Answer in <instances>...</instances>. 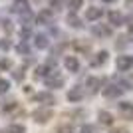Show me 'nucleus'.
<instances>
[{"mask_svg": "<svg viewBox=\"0 0 133 133\" xmlns=\"http://www.w3.org/2000/svg\"><path fill=\"white\" fill-rule=\"evenodd\" d=\"M32 115H34V119H36L38 123H46L48 119H52V109L50 107H38Z\"/></svg>", "mask_w": 133, "mask_h": 133, "instance_id": "obj_1", "label": "nucleus"}, {"mask_svg": "<svg viewBox=\"0 0 133 133\" xmlns=\"http://www.w3.org/2000/svg\"><path fill=\"white\" fill-rule=\"evenodd\" d=\"M64 83H66V79L62 78V76H58V72H52L46 78V88H62Z\"/></svg>", "mask_w": 133, "mask_h": 133, "instance_id": "obj_2", "label": "nucleus"}, {"mask_svg": "<svg viewBox=\"0 0 133 133\" xmlns=\"http://www.w3.org/2000/svg\"><path fill=\"white\" fill-rule=\"evenodd\" d=\"M131 66H133L131 56H119V58H117V70H119V72H129Z\"/></svg>", "mask_w": 133, "mask_h": 133, "instance_id": "obj_3", "label": "nucleus"}, {"mask_svg": "<svg viewBox=\"0 0 133 133\" xmlns=\"http://www.w3.org/2000/svg\"><path fill=\"white\" fill-rule=\"evenodd\" d=\"M64 66H66L68 72H72V74L79 72V60L76 58V56H66V60H64Z\"/></svg>", "mask_w": 133, "mask_h": 133, "instance_id": "obj_4", "label": "nucleus"}, {"mask_svg": "<svg viewBox=\"0 0 133 133\" xmlns=\"http://www.w3.org/2000/svg\"><path fill=\"white\" fill-rule=\"evenodd\" d=\"M107 20H109L111 26H121V24L125 22L123 14H121V12H117V10H109V12H107Z\"/></svg>", "mask_w": 133, "mask_h": 133, "instance_id": "obj_5", "label": "nucleus"}, {"mask_svg": "<svg viewBox=\"0 0 133 133\" xmlns=\"http://www.w3.org/2000/svg\"><path fill=\"white\" fill-rule=\"evenodd\" d=\"M107 52L105 50H101V52H97V54H95V58H91V60H89V66L91 68H99V66H103V64H105L107 62Z\"/></svg>", "mask_w": 133, "mask_h": 133, "instance_id": "obj_6", "label": "nucleus"}, {"mask_svg": "<svg viewBox=\"0 0 133 133\" xmlns=\"http://www.w3.org/2000/svg\"><path fill=\"white\" fill-rule=\"evenodd\" d=\"M101 16H103V10L97 8V6H89L88 12H85V18H88L89 22H95V20H99Z\"/></svg>", "mask_w": 133, "mask_h": 133, "instance_id": "obj_7", "label": "nucleus"}, {"mask_svg": "<svg viewBox=\"0 0 133 133\" xmlns=\"http://www.w3.org/2000/svg\"><path fill=\"white\" fill-rule=\"evenodd\" d=\"M119 113H121L125 119H133V103L121 101V103H119Z\"/></svg>", "mask_w": 133, "mask_h": 133, "instance_id": "obj_8", "label": "nucleus"}, {"mask_svg": "<svg viewBox=\"0 0 133 133\" xmlns=\"http://www.w3.org/2000/svg\"><path fill=\"white\" fill-rule=\"evenodd\" d=\"M34 46L40 48V50H46V48L50 46V40H48L46 34H36V36H34Z\"/></svg>", "mask_w": 133, "mask_h": 133, "instance_id": "obj_9", "label": "nucleus"}, {"mask_svg": "<svg viewBox=\"0 0 133 133\" xmlns=\"http://www.w3.org/2000/svg\"><path fill=\"white\" fill-rule=\"evenodd\" d=\"M36 20H38L40 24H52V22H54V12L46 8V10H42V12L38 14V18H36Z\"/></svg>", "mask_w": 133, "mask_h": 133, "instance_id": "obj_10", "label": "nucleus"}, {"mask_svg": "<svg viewBox=\"0 0 133 133\" xmlns=\"http://www.w3.org/2000/svg\"><path fill=\"white\" fill-rule=\"evenodd\" d=\"M12 10L18 12V14H22V12H28V10H30V4H28V0H14Z\"/></svg>", "mask_w": 133, "mask_h": 133, "instance_id": "obj_11", "label": "nucleus"}, {"mask_svg": "<svg viewBox=\"0 0 133 133\" xmlns=\"http://www.w3.org/2000/svg\"><path fill=\"white\" fill-rule=\"evenodd\" d=\"M50 66H48V64H42V66H38L36 68V74H34V78L36 79H40V78H48V76H50Z\"/></svg>", "mask_w": 133, "mask_h": 133, "instance_id": "obj_12", "label": "nucleus"}, {"mask_svg": "<svg viewBox=\"0 0 133 133\" xmlns=\"http://www.w3.org/2000/svg\"><path fill=\"white\" fill-rule=\"evenodd\" d=\"M121 91H123V89L119 88V85H107V88L103 89V95L111 99V97H117V95L121 94Z\"/></svg>", "mask_w": 133, "mask_h": 133, "instance_id": "obj_13", "label": "nucleus"}, {"mask_svg": "<svg viewBox=\"0 0 133 133\" xmlns=\"http://www.w3.org/2000/svg\"><path fill=\"white\" fill-rule=\"evenodd\" d=\"M66 22H68V26H72V28H83L82 20H79V18L76 16V12H72V14H68Z\"/></svg>", "mask_w": 133, "mask_h": 133, "instance_id": "obj_14", "label": "nucleus"}, {"mask_svg": "<svg viewBox=\"0 0 133 133\" xmlns=\"http://www.w3.org/2000/svg\"><path fill=\"white\" fill-rule=\"evenodd\" d=\"M82 97H83L82 88H74V89H70V91H68V99H70V101H79Z\"/></svg>", "mask_w": 133, "mask_h": 133, "instance_id": "obj_15", "label": "nucleus"}, {"mask_svg": "<svg viewBox=\"0 0 133 133\" xmlns=\"http://www.w3.org/2000/svg\"><path fill=\"white\" fill-rule=\"evenodd\" d=\"M38 99L42 101V103H44V105H52V103H54V95L50 94V91H42V94L38 95Z\"/></svg>", "mask_w": 133, "mask_h": 133, "instance_id": "obj_16", "label": "nucleus"}, {"mask_svg": "<svg viewBox=\"0 0 133 133\" xmlns=\"http://www.w3.org/2000/svg\"><path fill=\"white\" fill-rule=\"evenodd\" d=\"M99 123L101 125H111L113 123V115L109 111H99Z\"/></svg>", "mask_w": 133, "mask_h": 133, "instance_id": "obj_17", "label": "nucleus"}, {"mask_svg": "<svg viewBox=\"0 0 133 133\" xmlns=\"http://www.w3.org/2000/svg\"><path fill=\"white\" fill-rule=\"evenodd\" d=\"M91 32H94V36H111V28H107V26H103V28L94 26Z\"/></svg>", "mask_w": 133, "mask_h": 133, "instance_id": "obj_18", "label": "nucleus"}, {"mask_svg": "<svg viewBox=\"0 0 133 133\" xmlns=\"http://www.w3.org/2000/svg\"><path fill=\"white\" fill-rule=\"evenodd\" d=\"M82 6H83V0H68V8L72 12H78Z\"/></svg>", "mask_w": 133, "mask_h": 133, "instance_id": "obj_19", "label": "nucleus"}, {"mask_svg": "<svg viewBox=\"0 0 133 133\" xmlns=\"http://www.w3.org/2000/svg\"><path fill=\"white\" fill-rule=\"evenodd\" d=\"M99 79L97 78H89L88 79V88H89V91H91V94H94V91H97V89H99Z\"/></svg>", "mask_w": 133, "mask_h": 133, "instance_id": "obj_20", "label": "nucleus"}, {"mask_svg": "<svg viewBox=\"0 0 133 133\" xmlns=\"http://www.w3.org/2000/svg\"><path fill=\"white\" fill-rule=\"evenodd\" d=\"M6 131L8 133H26V127H24V125H18V123H12Z\"/></svg>", "mask_w": 133, "mask_h": 133, "instance_id": "obj_21", "label": "nucleus"}, {"mask_svg": "<svg viewBox=\"0 0 133 133\" xmlns=\"http://www.w3.org/2000/svg\"><path fill=\"white\" fill-rule=\"evenodd\" d=\"M16 50H18V54H22V56H28V54H30V46H28L26 42H20V44L16 46Z\"/></svg>", "mask_w": 133, "mask_h": 133, "instance_id": "obj_22", "label": "nucleus"}, {"mask_svg": "<svg viewBox=\"0 0 133 133\" xmlns=\"http://www.w3.org/2000/svg\"><path fill=\"white\" fill-rule=\"evenodd\" d=\"M64 6V0H50V8L52 10H60Z\"/></svg>", "mask_w": 133, "mask_h": 133, "instance_id": "obj_23", "label": "nucleus"}, {"mask_svg": "<svg viewBox=\"0 0 133 133\" xmlns=\"http://www.w3.org/2000/svg\"><path fill=\"white\" fill-rule=\"evenodd\" d=\"M8 88H10V82L8 79H0V94H6Z\"/></svg>", "mask_w": 133, "mask_h": 133, "instance_id": "obj_24", "label": "nucleus"}, {"mask_svg": "<svg viewBox=\"0 0 133 133\" xmlns=\"http://www.w3.org/2000/svg\"><path fill=\"white\" fill-rule=\"evenodd\" d=\"M76 50H79V52H89V44H83V42H76Z\"/></svg>", "mask_w": 133, "mask_h": 133, "instance_id": "obj_25", "label": "nucleus"}, {"mask_svg": "<svg viewBox=\"0 0 133 133\" xmlns=\"http://www.w3.org/2000/svg\"><path fill=\"white\" fill-rule=\"evenodd\" d=\"M58 133H74V127L72 125H60V127H58Z\"/></svg>", "mask_w": 133, "mask_h": 133, "instance_id": "obj_26", "label": "nucleus"}, {"mask_svg": "<svg viewBox=\"0 0 133 133\" xmlns=\"http://www.w3.org/2000/svg\"><path fill=\"white\" fill-rule=\"evenodd\" d=\"M20 36H22V42H26V38H30V26H24Z\"/></svg>", "mask_w": 133, "mask_h": 133, "instance_id": "obj_27", "label": "nucleus"}, {"mask_svg": "<svg viewBox=\"0 0 133 133\" xmlns=\"http://www.w3.org/2000/svg\"><path fill=\"white\" fill-rule=\"evenodd\" d=\"M0 68H2V70H8V68H12V62L10 60H0Z\"/></svg>", "mask_w": 133, "mask_h": 133, "instance_id": "obj_28", "label": "nucleus"}, {"mask_svg": "<svg viewBox=\"0 0 133 133\" xmlns=\"http://www.w3.org/2000/svg\"><path fill=\"white\" fill-rule=\"evenodd\" d=\"M2 28H4L6 32H12V22L10 20H2Z\"/></svg>", "mask_w": 133, "mask_h": 133, "instance_id": "obj_29", "label": "nucleus"}, {"mask_svg": "<svg viewBox=\"0 0 133 133\" xmlns=\"http://www.w3.org/2000/svg\"><path fill=\"white\" fill-rule=\"evenodd\" d=\"M0 48H2V50H8V48H10V42H8V38H2V40H0Z\"/></svg>", "mask_w": 133, "mask_h": 133, "instance_id": "obj_30", "label": "nucleus"}, {"mask_svg": "<svg viewBox=\"0 0 133 133\" xmlns=\"http://www.w3.org/2000/svg\"><path fill=\"white\" fill-rule=\"evenodd\" d=\"M79 133H94V127H91V125H82Z\"/></svg>", "mask_w": 133, "mask_h": 133, "instance_id": "obj_31", "label": "nucleus"}, {"mask_svg": "<svg viewBox=\"0 0 133 133\" xmlns=\"http://www.w3.org/2000/svg\"><path fill=\"white\" fill-rule=\"evenodd\" d=\"M24 70H16V72H14V78H16V79H22V76H24Z\"/></svg>", "mask_w": 133, "mask_h": 133, "instance_id": "obj_32", "label": "nucleus"}, {"mask_svg": "<svg viewBox=\"0 0 133 133\" xmlns=\"http://www.w3.org/2000/svg\"><path fill=\"white\" fill-rule=\"evenodd\" d=\"M125 8L133 12V0H125Z\"/></svg>", "mask_w": 133, "mask_h": 133, "instance_id": "obj_33", "label": "nucleus"}, {"mask_svg": "<svg viewBox=\"0 0 133 133\" xmlns=\"http://www.w3.org/2000/svg\"><path fill=\"white\" fill-rule=\"evenodd\" d=\"M111 133H129V131L123 129V127H117V129H111Z\"/></svg>", "mask_w": 133, "mask_h": 133, "instance_id": "obj_34", "label": "nucleus"}, {"mask_svg": "<svg viewBox=\"0 0 133 133\" xmlns=\"http://www.w3.org/2000/svg\"><path fill=\"white\" fill-rule=\"evenodd\" d=\"M127 30H129V34H133V20L129 22V26H127Z\"/></svg>", "mask_w": 133, "mask_h": 133, "instance_id": "obj_35", "label": "nucleus"}, {"mask_svg": "<svg viewBox=\"0 0 133 133\" xmlns=\"http://www.w3.org/2000/svg\"><path fill=\"white\" fill-rule=\"evenodd\" d=\"M103 2H107V4H111V2H117V0H103Z\"/></svg>", "mask_w": 133, "mask_h": 133, "instance_id": "obj_36", "label": "nucleus"}, {"mask_svg": "<svg viewBox=\"0 0 133 133\" xmlns=\"http://www.w3.org/2000/svg\"><path fill=\"white\" fill-rule=\"evenodd\" d=\"M129 83H131V85H133V76H131V82H129Z\"/></svg>", "mask_w": 133, "mask_h": 133, "instance_id": "obj_37", "label": "nucleus"}]
</instances>
